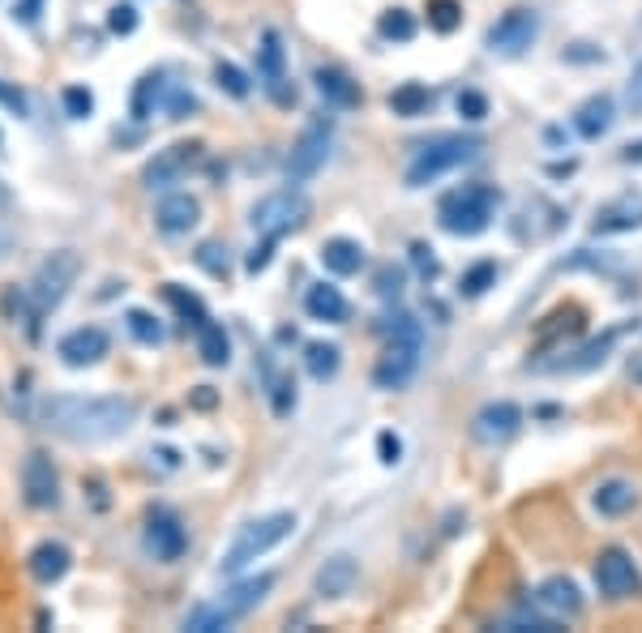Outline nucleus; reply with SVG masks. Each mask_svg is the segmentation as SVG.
Wrapping results in <instances>:
<instances>
[{
  "label": "nucleus",
  "mask_w": 642,
  "mask_h": 633,
  "mask_svg": "<svg viewBox=\"0 0 642 633\" xmlns=\"http://www.w3.org/2000/svg\"><path fill=\"white\" fill-rule=\"evenodd\" d=\"M0 108H9V111H13V116H27V111H30L27 90H22V86H13V82H4V78H0Z\"/></svg>",
  "instance_id": "47"
},
{
  "label": "nucleus",
  "mask_w": 642,
  "mask_h": 633,
  "mask_svg": "<svg viewBox=\"0 0 642 633\" xmlns=\"http://www.w3.org/2000/svg\"><path fill=\"white\" fill-rule=\"evenodd\" d=\"M642 227V194H621L613 201H604L591 219L595 236H625V231H639Z\"/></svg>",
  "instance_id": "18"
},
{
  "label": "nucleus",
  "mask_w": 642,
  "mask_h": 633,
  "mask_svg": "<svg viewBox=\"0 0 642 633\" xmlns=\"http://www.w3.org/2000/svg\"><path fill=\"white\" fill-rule=\"evenodd\" d=\"M518 428H523V407L510 403V398L484 403V407L472 415V441L488 445V449H497V445H505L510 437H518Z\"/></svg>",
  "instance_id": "14"
},
{
  "label": "nucleus",
  "mask_w": 642,
  "mask_h": 633,
  "mask_svg": "<svg viewBox=\"0 0 642 633\" xmlns=\"http://www.w3.org/2000/svg\"><path fill=\"white\" fill-rule=\"evenodd\" d=\"M215 86L231 95V99H249L253 95V78L236 65V60H215Z\"/></svg>",
  "instance_id": "32"
},
{
  "label": "nucleus",
  "mask_w": 642,
  "mask_h": 633,
  "mask_svg": "<svg viewBox=\"0 0 642 633\" xmlns=\"http://www.w3.org/2000/svg\"><path fill=\"white\" fill-rule=\"evenodd\" d=\"M497 630L505 633H561V616H535V612H514V616H505L497 621Z\"/></svg>",
  "instance_id": "40"
},
{
  "label": "nucleus",
  "mask_w": 642,
  "mask_h": 633,
  "mask_svg": "<svg viewBox=\"0 0 642 633\" xmlns=\"http://www.w3.org/2000/svg\"><path fill=\"white\" fill-rule=\"evenodd\" d=\"M108 30L112 34H134L138 30V9L134 4H112L108 9Z\"/></svg>",
  "instance_id": "46"
},
{
  "label": "nucleus",
  "mask_w": 642,
  "mask_h": 633,
  "mask_svg": "<svg viewBox=\"0 0 642 633\" xmlns=\"http://www.w3.org/2000/svg\"><path fill=\"white\" fill-rule=\"evenodd\" d=\"M535 39H540V13L527 9V4H514V9H505L502 18L488 27L484 48L493 56H523Z\"/></svg>",
  "instance_id": "10"
},
{
  "label": "nucleus",
  "mask_w": 642,
  "mask_h": 633,
  "mask_svg": "<svg viewBox=\"0 0 642 633\" xmlns=\"http://www.w3.org/2000/svg\"><path fill=\"white\" fill-rule=\"evenodd\" d=\"M22 496L34 510H52L60 501V475L43 449L27 454V463H22Z\"/></svg>",
  "instance_id": "16"
},
{
  "label": "nucleus",
  "mask_w": 642,
  "mask_h": 633,
  "mask_svg": "<svg viewBox=\"0 0 642 633\" xmlns=\"http://www.w3.org/2000/svg\"><path fill=\"white\" fill-rule=\"evenodd\" d=\"M561 60H604V52H600V48H591V43H574V48H565Z\"/></svg>",
  "instance_id": "53"
},
{
  "label": "nucleus",
  "mask_w": 642,
  "mask_h": 633,
  "mask_svg": "<svg viewBox=\"0 0 642 633\" xmlns=\"http://www.w3.org/2000/svg\"><path fill=\"white\" fill-rule=\"evenodd\" d=\"M305 368H308L313 382H335L338 368H343V352H338V343H308Z\"/></svg>",
  "instance_id": "31"
},
{
  "label": "nucleus",
  "mask_w": 642,
  "mask_h": 633,
  "mask_svg": "<svg viewBox=\"0 0 642 633\" xmlns=\"http://www.w3.org/2000/svg\"><path fill=\"white\" fill-rule=\"evenodd\" d=\"M108 352H112V338H108L103 326H78V330H69L57 343L60 364H69V368H90V364H99Z\"/></svg>",
  "instance_id": "17"
},
{
  "label": "nucleus",
  "mask_w": 642,
  "mask_h": 633,
  "mask_svg": "<svg viewBox=\"0 0 642 633\" xmlns=\"http://www.w3.org/2000/svg\"><path fill=\"white\" fill-rule=\"evenodd\" d=\"M360 582V565H356V556H347V552H338V556H326L322 561V570H317V595L322 600H343V595H352V586Z\"/></svg>",
  "instance_id": "20"
},
{
  "label": "nucleus",
  "mask_w": 642,
  "mask_h": 633,
  "mask_svg": "<svg viewBox=\"0 0 642 633\" xmlns=\"http://www.w3.org/2000/svg\"><path fill=\"white\" fill-rule=\"evenodd\" d=\"M412 266L419 270V278H424V283H433V278L442 275V261H437V253L424 245V240H416V245H412Z\"/></svg>",
  "instance_id": "45"
},
{
  "label": "nucleus",
  "mask_w": 642,
  "mask_h": 633,
  "mask_svg": "<svg viewBox=\"0 0 642 633\" xmlns=\"http://www.w3.org/2000/svg\"><path fill=\"white\" fill-rule=\"evenodd\" d=\"M266 386H270V407H275V415L287 419V415L296 412V382H292L287 373H279V368H266Z\"/></svg>",
  "instance_id": "36"
},
{
  "label": "nucleus",
  "mask_w": 642,
  "mask_h": 633,
  "mask_svg": "<svg viewBox=\"0 0 642 633\" xmlns=\"http://www.w3.org/2000/svg\"><path fill=\"white\" fill-rule=\"evenodd\" d=\"M164 108H168L171 120H185L189 111H197V99H194V95H189V90H171L168 103H164Z\"/></svg>",
  "instance_id": "50"
},
{
  "label": "nucleus",
  "mask_w": 642,
  "mask_h": 633,
  "mask_svg": "<svg viewBox=\"0 0 642 633\" xmlns=\"http://www.w3.org/2000/svg\"><path fill=\"white\" fill-rule=\"evenodd\" d=\"M535 604L565 621V616H579V612H583V591H579V582L574 578L553 574V578H544L535 586Z\"/></svg>",
  "instance_id": "22"
},
{
  "label": "nucleus",
  "mask_w": 642,
  "mask_h": 633,
  "mask_svg": "<svg viewBox=\"0 0 642 633\" xmlns=\"http://www.w3.org/2000/svg\"><path fill=\"white\" fill-rule=\"evenodd\" d=\"M616 338H621V330H609L604 338H591L574 356L557 359V364H549V368H553V373H586V368H595V364H604V359L613 356Z\"/></svg>",
  "instance_id": "28"
},
{
  "label": "nucleus",
  "mask_w": 642,
  "mask_h": 633,
  "mask_svg": "<svg viewBox=\"0 0 642 633\" xmlns=\"http://www.w3.org/2000/svg\"><path fill=\"white\" fill-rule=\"evenodd\" d=\"M428 30H437V34H454V30L463 27V4L458 0H428Z\"/></svg>",
  "instance_id": "39"
},
{
  "label": "nucleus",
  "mask_w": 642,
  "mask_h": 633,
  "mask_svg": "<svg viewBox=\"0 0 642 633\" xmlns=\"http://www.w3.org/2000/svg\"><path fill=\"white\" fill-rule=\"evenodd\" d=\"M4 210H13V189L0 180V215H4Z\"/></svg>",
  "instance_id": "55"
},
{
  "label": "nucleus",
  "mask_w": 642,
  "mask_h": 633,
  "mask_svg": "<svg viewBox=\"0 0 642 633\" xmlns=\"http://www.w3.org/2000/svg\"><path fill=\"white\" fill-rule=\"evenodd\" d=\"M201 159V146L197 141H171L164 150H155V159L141 167V180L146 189H171L189 176V167Z\"/></svg>",
  "instance_id": "13"
},
{
  "label": "nucleus",
  "mask_w": 642,
  "mask_h": 633,
  "mask_svg": "<svg viewBox=\"0 0 642 633\" xmlns=\"http://www.w3.org/2000/svg\"><path fill=\"white\" fill-rule=\"evenodd\" d=\"M591 574H595V586H600V595H604V600H639V595H642L639 561L621 548V544L600 548L595 565H591Z\"/></svg>",
  "instance_id": "9"
},
{
  "label": "nucleus",
  "mask_w": 642,
  "mask_h": 633,
  "mask_svg": "<svg viewBox=\"0 0 642 633\" xmlns=\"http://www.w3.org/2000/svg\"><path fill=\"white\" fill-rule=\"evenodd\" d=\"M194 257H197V266H201V270H206L210 278H227V275H231V266H227V248L215 245V240H206V245L197 248Z\"/></svg>",
  "instance_id": "41"
},
{
  "label": "nucleus",
  "mask_w": 642,
  "mask_h": 633,
  "mask_svg": "<svg viewBox=\"0 0 642 633\" xmlns=\"http://www.w3.org/2000/svg\"><path fill=\"white\" fill-rule=\"evenodd\" d=\"M39 13H43V0H18L13 4V22H22V27H34Z\"/></svg>",
  "instance_id": "51"
},
{
  "label": "nucleus",
  "mask_w": 642,
  "mask_h": 633,
  "mask_svg": "<svg viewBox=\"0 0 642 633\" xmlns=\"http://www.w3.org/2000/svg\"><path fill=\"white\" fill-rule=\"evenodd\" d=\"M313 215V201H308L305 189L287 185V189H275V194L257 197L249 210V227L257 236H270V240H283L292 231H300Z\"/></svg>",
  "instance_id": "6"
},
{
  "label": "nucleus",
  "mask_w": 642,
  "mask_h": 633,
  "mask_svg": "<svg viewBox=\"0 0 642 633\" xmlns=\"http://www.w3.org/2000/svg\"><path fill=\"white\" fill-rule=\"evenodd\" d=\"M625 103H630V111H642V60L634 65V73L625 82Z\"/></svg>",
  "instance_id": "52"
},
{
  "label": "nucleus",
  "mask_w": 642,
  "mask_h": 633,
  "mask_svg": "<svg viewBox=\"0 0 642 633\" xmlns=\"http://www.w3.org/2000/svg\"><path fill=\"white\" fill-rule=\"evenodd\" d=\"M377 458H382L386 467H394V463L403 458V441H398V433H391V428L377 433Z\"/></svg>",
  "instance_id": "49"
},
{
  "label": "nucleus",
  "mask_w": 642,
  "mask_h": 633,
  "mask_svg": "<svg viewBox=\"0 0 642 633\" xmlns=\"http://www.w3.org/2000/svg\"><path fill=\"white\" fill-rule=\"evenodd\" d=\"M164 95H168V82H164V73H146L134 90V116L146 120V116H155V108L164 103Z\"/></svg>",
  "instance_id": "33"
},
{
  "label": "nucleus",
  "mask_w": 642,
  "mask_h": 633,
  "mask_svg": "<svg viewBox=\"0 0 642 633\" xmlns=\"http://www.w3.org/2000/svg\"><path fill=\"white\" fill-rule=\"evenodd\" d=\"M292 531H296V514L292 510H275V514H261V518H253L236 531V540L227 544L224 561H219V574L224 578H236V574H245L257 556H266V552H275L283 540H292Z\"/></svg>",
  "instance_id": "3"
},
{
  "label": "nucleus",
  "mask_w": 642,
  "mask_h": 633,
  "mask_svg": "<svg viewBox=\"0 0 642 633\" xmlns=\"http://www.w3.org/2000/svg\"><path fill=\"white\" fill-rule=\"evenodd\" d=\"M0 150H4V133H0Z\"/></svg>",
  "instance_id": "57"
},
{
  "label": "nucleus",
  "mask_w": 642,
  "mask_h": 633,
  "mask_svg": "<svg viewBox=\"0 0 642 633\" xmlns=\"http://www.w3.org/2000/svg\"><path fill=\"white\" fill-rule=\"evenodd\" d=\"M164 296H168V304L180 313V317H185V322H189V326H194V330L206 322V317H210V313H206V304L197 300L194 291H185L180 283H168V287H164Z\"/></svg>",
  "instance_id": "38"
},
{
  "label": "nucleus",
  "mask_w": 642,
  "mask_h": 633,
  "mask_svg": "<svg viewBox=\"0 0 642 633\" xmlns=\"http://www.w3.org/2000/svg\"><path fill=\"white\" fill-rule=\"evenodd\" d=\"M78 275H82V257H78L73 248H60L52 257H43L34 278H30V304H34V313H52V308L69 296V287L78 283Z\"/></svg>",
  "instance_id": "8"
},
{
  "label": "nucleus",
  "mask_w": 642,
  "mask_h": 633,
  "mask_svg": "<svg viewBox=\"0 0 642 633\" xmlns=\"http://www.w3.org/2000/svg\"><path fill=\"white\" fill-rule=\"evenodd\" d=\"M613 120H616V103H613V95H591V99H583L579 108H574V133L583 141H600L609 129H613Z\"/></svg>",
  "instance_id": "23"
},
{
  "label": "nucleus",
  "mask_w": 642,
  "mask_h": 633,
  "mask_svg": "<svg viewBox=\"0 0 642 633\" xmlns=\"http://www.w3.org/2000/svg\"><path fill=\"white\" fill-rule=\"evenodd\" d=\"M433 108V90L424 82H403L398 90H391V111L398 120H416Z\"/></svg>",
  "instance_id": "30"
},
{
  "label": "nucleus",
  "mask_w": 642,
  "mask_h": 633,
  "mask_svg": "<svg viewBox=\"0 0 642 633\" xmlns=\"http://www.w3.org/2000/svg\"><path fill=\"white\" fill-rule=\"evenodd\" d=\"M488 287H497V261H475V266H467L463 278H458V291H463L467 300H480Z\"/></svg>",
  "instance_id": "35"
},
{
  "label": "nucleus",
  "mask_w": 642,
  "mask_h": 633,
  "mask_svg": "<svg viewBox=\"0 0 642 633\" xmlns=\"http://www.w3.org/2000/svg\"><path fill=\"white\" fill-rule=\"evenodd\" d=\"M305 313L313 322H330V326H338V322L352 317V304H347V296L338 291L335 283H317V287H308L305 291Z\"/></svg>",
  "instance_id": "26"
},
{
  "label": "nucleus",
  "mask_w": 642,
  "mask_h": 633,
  "mask_svg": "<svg viewBox=\"0 0 642 633\" xmlns=\"http://www.w3.org/2000/svg\"><path fill=\"white\" fill-rule=\"evenodd\" d=\"M403 283H407V275H403L398 266H382L377 278H373V291H377L382 300H398V296H403Z\"/></svg>",
  "instance_id": "43"
},
{
  "label": "nucleus",
  "mask_w": 642,
  "mask_h": 633,
  "mask_svg": "<svg viewBox=\"0 0 642 633\" xmlns=\"http://www.w3.org/2000/svg\"><path fill=\"white\" fill-rule=\"evenodd\" d=\"M138 419V407L120 394H103V398H82V394H60L43 403V424L69 441H112L129 433Z\"/></svg>",
  "instance_id": "1"
},
{
  "label": "nucleus",
  "mask_w": 642,
  "mask_h": 633,
  "mask_svg": "<svg viewBox=\"0 0 642 633\" xmlns=\"http://www.w3.org/2000/svg\"><path fill=\"white\" fill-rule=\"evenodd\" d=\"M194 334H197V356H201V364H206V368H224L227 359H231V338H227L224 326L206 317Z\"/></svg>",
  "instance_id": "29"
},
{
  "label": "nucleus",
  "mask_w": 642,
  "mask_h": 633,
  "mask_svg": "<svg viewBox=\"0 0 642 633\" xmlns=\"http://www.w3.org/2000/svg\"><path fill=\"white\" fill-rule=\"evenodd\" d=\"M322 266L330 270L335 278H352L364 270V245L352 240V236H330L322 245Z\"/></svg>",
  "instance_id": "27"
},
{
  "label": "nucleus",
  "mask_w": 642,
  "mask_h": 633,
  "mask_svg": "<svg viewBox=\"0 0 642 633\" xmlns=\"http://www.w3.org/2000/svg\"><path fill=\"white\" fill-rule=\"evenodd\" d=\"M146 552H150L155 561H164V565L180 561V556L189 552V531H185V523H180L171 510H155V514L146 518Z\"/></svg>",
  "instance_id": "15"
},
{
  "label": "nucleus",
  "mask_w": 642,
  "mask_h": 633,
  "mask_svg": "<svg viewBox=\"0 0 642 633\" xmlns=\"http://www.w3.org/2000/svg\"><path fill=\"white\" fill-rule=\"evenodd\" d=\"M201 222V201L194 194H164L155 206V227L164 236H189Z\"/></svg>",
  "instance_id": "19"
},
{
  "label": "nucleus",
  "mask_w": 642,
  "mask_h": 633,
  "mask_svg": "<svg viewBox=\"0 0 642 633\" xmlns=\"http://www.w3.org/2000/svg\"><path fill=\"white\" fill-rule=\"evenodd\" d=\"M270 591H275V574H257V578L236 582V586H227L215 604H201L197 612H189V616H185V630H189V633L231 630V625H236V621H245V616H249L253 607L261 604Z\"/></svg>",
  "instance_id": "4"
},
{
  "label": "nucleus",
  "mask_w": 642,
  "mask_h": 633,
  "mask_svg": "<svg viewBox=\"0 0 642 633\" xmlns=\"http://www.w3.org/2000/svg\"><path fill=\"white\" fill-rule=\"evenodd\" d=\"M591 505H595L600 518H625V514L639 505V484L613 475V479H604V484L591 493Z\"/></svg>",
  "instance_id": "25"
},
{
  "label": "nucleus",
  "mask_w": 642,
  "mask_h": 633,
  "mask_svg": "<svg viewBox=\"0 0 642 633\" xmlns=\"http://www.w3.org/2000/svg\"><path fill=\"white\" fill-rule=\"evenodd\" d=\"M377 34H382L386 43H412V39H416V18H412L407 9H386V13L377 18Z\"/></svg>",
  "instance_id": "34"
},
{
  "label": "nucleus",
  "mask_w": 642,
  "mask_h": 633,
  "mask_svg": "<svg viewBox=\"0 0 642 633\" xmlns=\"http://www.w3.org/2000/svg\"><path fill=\"white\" fill-rule=\"evenodd\" d=\"M480 150H484V141L480 138H463V133H442V138L424 141L416 150V159L407 164V189H424V185H433V180H442L450 176L454 167L463 164H475L480 159Z\"/></svg>",
  "instance_id": "5"
},
{
  "label": "nucleus",
  "mask_w": 642,
  "mask_h": 633,
  "mask_svg": "<svg viewBox=\"0 0 642 633\" xmlns=\"http://www.w3.org/2000/svg\"><path fill=\"white\" fill-rule=\"evenodd\" d=\"M419 347H424L419 334H394L391 343H386V352H382V359L373 364V386L377 389L412 386V377H416L419 368Z\"/></svg>",
  "instance_id": "11"
},
{
  "label": "nucleus",
  "mask_w": 642,
  "mask_h": 633,
  "mask_svg": "<svg viewBox=\"0 0 642 633\" xmlns=\"http://www.w3.org/2000/svg\"><path fill=\"white\" fill-rule=\"evenodd\" d=\"M30 565V578L43 582V586H52L69 574V565H73V552L65 548L60 540H43V544H34V552L27 556Z\"/></svg>",
  "instance_id": "24"
},
{
  "label": "nucleus",
  "mask_w": 642,
  "mask_h": 633,
  "mask_svg": "<svg viewBox=\"0 0 642 633\" xmlns=\"http://www.w3.org/2000/svg\"><path fill=\"white\" fill-rule=\"evenodd\" d=\"M60 99H65V116H73V120H86L95 111V95L86 86H65Z\"/></svg>",
  "instance_id": "42"
},
{
  "label": "nucleus",
  "mask_w": 642,
  "mask_h": 633,
  "mask_svg": "<svg viewBox=\"0 0 642 633\" xmlns=\"http://www.w3.org/2000/svg\"><path fill=\"white\" fill-rule=\"evenodd\" d=\"M197 407H215V394H210V386H197Z\"/></svg>",
  "instance_id": "56"
},
{
  "label": "nucleus",
  "mask_w": 642,
  "mask_h": 633,
  "mask_svg": "<svg viewBox=\"0 0 642 633\" xmlns=\"http://www.w3.org/2000/svg\"><path fill=\"white\" fill-rule=\"evenodd\" d=\"M497 206H502V189L475 180V185H463V189H454V194L442 197L437 222H442V231L458 236V240H475V236H484V231L493 227Z\"/></svg>",
  "instance_id": "2"
},
{
  "label": "nucleus",
  "mask_w": 642,
  "mask_h": 633,
  "mask_svg": "<svg viewBox=\"0 0 642 633\" xmlns=\"http://www.w3.org/2000/svg\"><path fill=\"white\" fill-rule=\"evenodd\" d=\"M275 245H279V240L261 236V245H253V253L245 257V270H249V275H261V270L270 266V257H275Z\"/></svg>",
  "instance_id": "48"
},
{
  "label": "nucleus",
  "mask_w": 642,
  "mask_h": 633,
  "mask_svg": "<svg viewBox=\"0 0 642 633\" xmlns=\"http://www.w3.org/2000/svg\"><path fill=\"white\" fill-rule=\"evenodd\" d=\"M257 82H261V90H266L279 108H292V103H296V86L287 78V52H283L279 30H266V34H261V48H257Z\"/></svg>",
  "instance_id": "12"
},
{
  "label": "nucleus",
  "mask_w": 642,
  "mask_h": 633,
  "mask_svg": "<svg viewBox=\"0 0 642 633\" xmlns=\"http://www.w3.org/2000/svg\"><path fill=\"white\" fill-rule=\"evenodd\" d=\"M454 108H458L463 120H484V116H488V95H480V90H458Z\"/></svg>",
  "instance_id": "44"
},
{
  "label": "nucleus",
  "mask_w": 642,
  "mask_h": 633,
  "mask_svg": "<svg viewBox=\"0 0 642 633\" xmlns=\"http://www.w3.org/2000/svg\"><path fill=\"white\" fill-rule=\"evenodd\" d=\"M621 159H625V164H642V141H630V146L621 150Z\"/></svg>",
  "instance_id": "54"
},
{
  "label": "nucleus",
  "mask_w": 642,
  "mask_h": 633,
  "mask_svg": "<svg viewBox=\"0 0 642 633\" xmlns=\"http://www.w3.org/2000/svg\"><path fill=\"white\" fill-rule=\"evenodd\" d=\"M125 326H129V334L138 338L141 347H159V343H164V326H159V317L146 313V308H129V313H125Z\"/></svg>",
  "instance_id": "37"
},
{
  "label": "nucleus",
  "mask_w": 642,
  "mask_h": 633,
  "mask_svg": "<svg viewBox=\"0 0 642 633\" xmlns=\"http://www.w3.org/2000/svg\"><path fill=\"white\" fill-rule=\"evenodd\" d=\"M313 82H317V95H322L330 108L352 111V108H360V103H364L360 82H356L347 69H338V65H322V69L313 73Z\"/></svg>",
  "instance_id": "21"
},
{
  "label": "nucleus",
  "mask_w": 642,
  "mask_h": 633,
  "mask_svg": "<svg viewBox=\"0 0 642 633\" xmlns=\"http://www.w3.org/2000/svg\"><path fill=\"white\" fill-rule=\"evenodd\" d=\"M330 146H335V120L330 116H313L305 129H300V138L292 141V155H287V185H305L313 180L326 159H330Z\"/></svg>",
  "instance_id": "7"
}]
</instances>
